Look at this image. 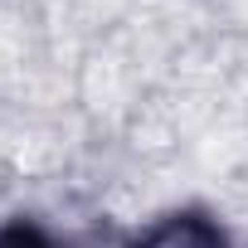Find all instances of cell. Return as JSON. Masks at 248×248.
I'll return each instance as SVG.
<instances>
[{"mask_svg": "<svg viewBox=\"0 0 248 248\" xmlns=\"http://www.w3.org/2000/svg\"><path fill=\"white\" fill-rule=\"evenodd\" d=\"M141 248H224V238H219L214 224L185 214V219H166V224H161Z\"/></svg>", "mask_w": 248, "mask_h": 248, "instance_id": "obj_1", "label": "cell"}, {"mask_svg": "<svg viewBox=\"0 0 248 248\" xmlns=\"http://www.w3.org/2000/svg\"><path fill=\"white\" fill-rule=\"evenodd\" d=\"M0 248H44L34 229H0Z\"/></svg>", "mask_w": 248, "mask_h": 248, "instance_id": "obj_2", "label": "cell"}]
</instances>
